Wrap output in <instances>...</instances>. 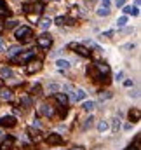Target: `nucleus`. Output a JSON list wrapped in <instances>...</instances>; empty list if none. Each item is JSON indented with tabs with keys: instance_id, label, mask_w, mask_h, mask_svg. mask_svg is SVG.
Here are the masks:
<instances>
[{
	"instance_id": "obj_36",
	"label": "nucleus",
	"mask_w": 141,
	"mask_h": 150,
	"mask_svg": "<svg viewBox=\"0 0 141 150\" xmlns=\"http://www.w3.org/2000/svg\"><path fill=\"white\" fill-rule=\"evenodd\" d=\"M33 127H35V129H40V127H42V126H40V120H33Z\"/></svg>"
},
{
	"instance_id": "obj_8",
	"label": "nucleus",
	"mask_w": 141,
	"mask_h": 150,
	"mask_svg": "<svg viewBox=\"0 0 141 150\" xmlns=\"http://www.w3.org/2000/svg\"><path fill=\"white\" fill-rule=\"evenodd\" d=\"M40 68H42V61H40V59H32V61H28L26 72H28V74H35Z\"/></svg>"
},
{
	"instance_id": "obj_2",
	"label": "nucleus",
	"mask_w": 141,
	"mask_h": 150,
	"mask_svg": "<svg viewBox=\"0 0 141 150\" xmlns=\"http://www.w3.org/2000/svg\"><path fill=\"white\" fill-rule=\"evenodd\" d=\"M44 11V2H33V4H25L23 5V12L28 16H38Z\"/></svg>"
},
{
	"instance_id": "obj_3",
	"label": "nucleus",
	"mask_w": 141,
	"mask_h": 150,
	"mask_svg": "<svg viewBox=\"0 0 141 150\" xmlns=\"http://www.w3.org/2000/svg\"><path fill=\"white\" fill-rule=\"evenodd\" d=\"M35 54L37 51H23V52H19V56L11 58V61H14V63H26V61H32L35 58Z\"/></svg>"
},
{
	"instance_id": "obj_29",
	"label": "nucleus",
	"mask_w": 141,
	"mask_h": 150,
	"mask_svg": "<svg viewBox=\"0 0 141 150\" xmlns=\"http://www.w3.org/2000/svg\"><path fill=\"white\" fill-rule=\"evenodd\" d=\"M125 25H127V16H120V18L117 19V26H118V28H124Z\"/></svg>"
},
{
	"instance_id": "obj_31",
	"label": "nucleus",
	"mask_w": 141,
	"mask_h": 150,
	"mask_svg": "<svg viewBox=\"0 0 141 150\" xmlns=\"http://www.w3.org/2000/svg\"><path fill=\"white\" fill-rule=\"evenodd\" d=\"M4 26H5L7 30H9V28H16V26H18V21H14V19H11V21H7V23H5Z\"/></svg>"
},
{
	"instance_id": "obj_6",
	"label": "nucleus",
	"mask_w": 141,
	"mask_h": 150,
	"mask_svg": "<svg viewBox=\"0 0 141 150\" xmlns=\"http://www.w3.org/2000/svg\"><path fill=\"white\" fill-rule=\"evenodd\" d=\"M18 124V120H16V117H12V115H4V117H0V126L2 127H14Z\"/></svg>"
},
{
	"instance_id": "obj_24",
	"label": "nucleus",
	"mask_w": 141,
	"mask_h": 150,
	"mask_svg": "<svg viewBox=\"0 0 141 150\" xmlns=\"http://www.w3.org/2000/svg\"><path fill=\"white\" fill-rule=\"evenodd\" d=\"M0 75H2V79H11L12 77V70L9 67H2L0 68Z\"/></svg>"
},
{
	"instance_id": "obj_13",
	"label": "nucleus",
	"mask_w": 141,
	"mask_h": 150,
	"mask_svg": "<svg viewBox=\"0 0 141 150\" xmlns=\"http://www.w3.org/2000/svg\"><path fill=\"white\" fill-rule=\"evenodd\" d=\"M54 96H56V101H58L61 107H66V105H68V96H66L65 93H56Z\"/></svg>"
},
{
	"instance_id": "obj_19",
	"label": "nucleus",
	"mask_w": 141,
	"mask_h": 150,
	"mask_svg": "<svg viewBox=\"0 0 141 150\" xmlns=\"http://www.w3.org/2000/svg\"><path fill=\"white\" fill-rule=\"evenodd\" d=\"M19 52H23V47H21V45H12V47L9 49V58H14V56L19 54Z\"/></svg>"
},
{
	"instance_id": "obj_17",
	"label": "nucleus",
	"mask_w": 141,
	"mask_h": 150,
	"mask_svg": "<svg viewBox=\"0 0 141 150\" xmlns=\"http://www.w3.org/2000/svg\"><path fill=\"white\" fill-rule=\"evenodd\" d=\"M56 67H58L59 70H68V68H70V61L61 58V59H58V61H56Z\"/></svg>"
},
{
	"instance_id": "obj_12",
	"label": "nucleus",
	"mask_w": 141,
	"mask_h": 150,
	"mask_svg": "<svg viewBox=\"0 0 141 150\" xmlns=\"http://www.w3.org/2000/svg\"><path fill=\"white\" fill-rule=\"evenodd\" d=\"M61 142H63V136L58 134V133H51V134L47 136V143H49V145H59Z\"/></svg>"
},
{
	"instance_id": "obj_14",
	"label": "nucleus",
	"mask_w": 141,
	"mask_h": 150,
	"mask_svg": "<svg viewBox=\"0 0 141 150\" xmlns=\"http://www.w3.org/2000/svg\"><path fill=\"white\" fill-rule=\"evenodd\" d=\"M26 133H28L30 140H33V142H38V140H40V131L35 129L33 126H32V127H28V131H26Z\"/></svg>"
},
{
	"instance_id": "obj_9",
	"label": "nucleus",
	"mask_w": 141,
	"mask_h": 150,
	"mask_svg": "<svg viewBox=\"0 0 141 150\" xmlns=\"http://www.w3.org/2000/svg\"><path fill=\"white\" fill-rule=\"evenodd\" d=\"M38 112L42 113V115H45V117H52L54 115V107L49 105V103H42L38 107Z\"/></svg>"
},
{
	"instance_id": "obj_1",
	"label": "nucleus",
	"mask_w": 141,
	"mask_h": 150,
	"mask_svg": "<svg viewBox=\"0 0 141 150\" xmlns=\"http://www.w3.org/2000/svg\"><path fill=\"white\" fill-rule=\"evenodd\" d=\"M14 37L18 38L21 44H26V42H30L32 37H33V30H32L30 26H19V28L16 30Z\"/></svg>"
},
{
	"instance_id": "obj_46",
	"label": "nucleus",
	"mask_w": 141,
	"mask_h": 150,
	"mask_svg": "<svg viewBox=\"0 0 141 150\" xmlns=\"http://www.w3.org/2000/svg\"><path fill=\"white\" fill-rule=\"evenodd\" d=\"M30 19H32V21H35V23H37V21H38V16H30Z\"/></svg>"
},
{
	"instance_id": "obj_33",
	"label": "nucleus",
	"mask_w": 141,
	"mask_h": 150,
	"mask_svg": "<svg viewBox=\"0 0 141 150\" xmlns=\"http://www.w3.org/2000/svg\"><path fill=\"white\" fill-rule=\"evenodd\" d=\"M92 120H94V119H92V115H91V117H87V119H85V122H84V129H87V127L92 124Z\"/></svg>"
},
{
	"instance_id": "obj_27",
	"label": "nucleus",
	"mask_w": 141,
	"mask_h": 150,
	"mask_svg": "<svg viewBox=\"0 0 141 150\" xmlns=\"http://www.w3.org/2000/svg\"><path fill=\"white\" fill-rule=\"evenodd\" d=\"M129 117H131L133 122H138V120H140V110H138V108L131 110V112H129Z\"/></svg>"
},
{
	"instance_id": "obj_20",
	"label": "nucleus",
	"mask_w": 141,
	"mask_h": 150,
	"mask_svg": "<svg viewBox=\"0 0 141 150\" xmlns=\"http://www.w3.org/2000/svg\"><path fill=\"white\" fill-rule=\"evenodd\" d=\"M94 107H96V103H94L92 100H87V101H84V105H82V108H84L85 112H92Z\"/></svg>"
},
{
	"instance_id": "obj_42",
	"label": "nucleus",
	"mask_w": 141,
	"mask_h": 150,
	"mask_svg": "<svg viewBox=\"0 0 141 150\" xmlns=\"http://www.w3.org/2000/svg\"><path fill=\"white\" fill-rule=\"evenodd\" d=\"M115 4H117V7H122V5H124V4H125V0H117V2H115Z\"/></svg>"
},
{
	"instance_id": "obj_11",
	"label": "nucleus",
	"mask_w": 141,
	"mask_h": 150,
	"mask_svg": "<svg viewBox=\"0 0 141 150\" xmlns=\"http://www.w3.org/2000/svg\"><path fill=\"white\" fill-rule=\"evenodd\" d=\"M85 96H87V93L84 91V89H77V91H73L71 93V101H82V100H85Z\"/></svg>"
},
{
	"instance_id": "obj_41",
	"label": "nucleus",
	"mask_w": 141,
	"mask_h": 150,
	"mask_svg": "<svg viewBox=\"0 0 141 150\" xmlns=\"http://www.w3.org/2000/svg\"><path fill=\"white\" fill-rule=\"evenodd\" d=\"M124 129H125V131H131V129H133V122H129V124H125V126H124Z\"/></svg>"
},
{
	"instance_id": "obj_39",
	"label": "nucleus",
	"mask_w": 141,
	"mask_h": 150,
	"mask_svg": "<svg viewBox=\"0 0 141 150\" xmlns=\"http://www.w3.org/2000/svg\"><path fill=\"white\" fill-rule=\"evenodd\" d=\"M122 49H134V44H133V42H131V44H125Z\"/></svg>"
},
{
	"instance_id": "obj_50",
	"label": "nucleus",
	"mask_w": 141,
	"mask_h": 150,
	"mask_svg": "<svg viewBox=\"0 0 141 150\" xmlns=\"http://www.w3.org/2000/svg\"><path fill=\"white\" fill-rule=\"evenodd\" d=\"M11 150H18V149H11Z\"/></svg>"
},
{
	"instance_id": "obj_34",
	"label": "nucleus",
	"mask_w": 141,
	"mask_h": 150,
	"mask_svg": "<svg viewBox=\"0 0 141 150\" xmlns=\"http://www.w3.org/2000/svg\"><path fill=\"white\" fill-rule=\"evenodd\" d=\"M129 96H131V98H140V91H131Z\"/></svg>"
},
{
	"instance_id": "obj_38",
	"label": "nucleus",
	"mask_w": 141,
	"mask_h": 150,
	"mask_svg": "<svg viewBox=\"0 0 141 150\" xmlns=\"http://www.w3.org/2000/svg\"><path fill=\"white\" fill-rule=\"evenodd\" d=\"M122 77H124V72H118V74H115V79H117V80H122Z\"/></svg>"
},
{
	"instance_id": "obj_37",
	"label": "nucleus",
	"mask_w": 141,
	"mask_h": 150,
	"mask_svg": "<svg viewBox=\"0 0 141 150\" xmlns=\"http://www.w3.org/2000/svg\"><path fill=\"white\" fill-rule=\"evenodd\" d=\"M113 33H115L113 30H108V32H105V33H103V37H111Z\"/></svg>"
},
{
	"instance_id": "obj_7",
	"label": "nucleus",
	"mask_w": 141,
	"mask_h": 150,
	"mask_svg": "<svg viewBox=\"0 0 141 150\" xmlns=\"http://www.w3.org/2000/svg\"><path fill=\"white\" fill-rule=\"evenodd\" d=\"M52 23H56V25H68V26H71V25L77 23V19H73V18H70V16H58L56 19H52Z\"/></svg>"
},
{
	"instance_id": "obj_18",
	"label": "nucleus",
	"mask_w": 141,
	"mask_h": 150,
	"mask_svg": "<svg viewBox=\"0 0 141 150\" xmlns=\"http://www.w3.org/2000/svg\"><path fill=\"white\" fill-rule=\"evenodd\" d=\"M38 25H40V28H42V30H49V28H51V25H52V19H51V18H44Z\"/></svg>"
},
{
	"instance_id": "obj_15",
	"label": "nucleus",
	"mask_w": 141,
	"mask_h": 150,
	"mask_svg": "<svg viewBox=\"0 0 141 150\" xmlns=\"http://www.w3.org/2000/svg\"><path fill=\"white\" fill-rule=\"evenodd\" d=\"M14 142H16V140H14V136L5 138V140H4V143H2V149H4V150H11L12 147H14Z\"/></svg>"
},
{
	"instance_id": "obj_48",
	"label": "nucleus",
	"mask_w": 141,
	"mask_h": 150,
	"mask_svg": "<svg viewBox=\"0 0 141 150\" xmlns=\"http://www.w3.org/2000/svg\"><path fill=\"white\" fill-rule=\"evenodd\" d=\"M0 136H2V129H0Z\"/></svg>"
},
{
	"instance_id": "obj_40",
	"label": "nucleus",
	"mask_w": 141,
	"mask_h": 150,
	"mask_svg": "<svg viewBox=\"0 0 141 150\" xmlns=\"http://www.w3.org/2000/svg\"><path fill=\"white\" fill-rule=\"evenodd\" d=\"M124 86H125V87H131V86H133V80H131V79H127V80L124 82Z\"/></svg>"
},
{
	"instance_id": "obj_30",
	"label": "nucleus",
	"mask_w": 141,
	"mask_h": 150,
	"mask_svg": "<svg viewBox=\"0 0 141 150\" xmlns=\"http://www.w3.org/2000/svg\"><path fill=\"white\" fill-rule=\"evenodd\" d=\"M99 18H105V16H108L110 14V9H105V7H101V9H98V12H96Z\"/></svg>"
},
{
	"instance_id": "obj_16",
	"label": "nucleus",
	"mask_w": 141,
	"mask_h": 150,
	"mask_svg": "<svg viewBox=\"0 0 141 150\" xmlns=\"http://www.w3.org/2000/svg\"><path fill=\"white\" fill-rule=\"evenodd\" d=\"M59 91H61V86L56 84V82H51V84L47 86V93H49V94H56V93H59Z\"/></svg>"
},
{
	"instance_id": "obj_21",
	"label": "nucleus",
	"mask_w": 141,
	"mask_h": 150,
	"mask_svg": "<svg viewBox=\"0 0 141 150\" xmlns=\"http://www.w3.org/2000/svg\"><path fill=\"white\" fill-rule=\"evenodd\" d=\"M120 127H122V124H120V119H111V131L113 133H118L120 131Z\"/></svg>"
},
{
	"instance_id": "obj_25",
	"label": "nucleus",
	"mask_w": 141,
	"mask_h": 150,
	"mask_svg": "<svg viewBox=\"0 0 141 150\" xmlns=\"http://www.w3.org/2000/svg\"><path fill=\"white\" fill-rule=\"evenodd\" d=\"M19 103H21L23 107H26V108H28V107H32V105H33V100H32L30 96H21Z\"/></svg>"
},
{
	"instance_id": "obj_5",
	"label": "nucleus",
	"mask_w": 141,
	"mask_h": 150,
	"mask_svg": "<svg viewBox=\"0 0 141 150\" xmlns=\"http://www.w3.org/2000/svg\"><path fill=\"white\" fill-rule=\"evenodd\" d=\"M68 47H70V49H75V52H77V54H80L82 58H91V51H89L87 47L80 45V44H75V42H71Z\"/></svg>"
},
{
	"instance_id": "obj_45",
	"label": "nucleus",
	"mask_w": 141,
	"mask_h": 150,
	"mask_svg": "<svg viewBox=\"0 0 141 150\" xmlns=\"http://www.w3.org/2000/svg\"><path fill=\"white\" fill-rule=\"evenodd\" d=\"M71 150H84V147H80V145H75Z\"/></svg>"
},
{
	"instance_id": "obj_35",
	"label": "nucleus",
	"mask_w": 141,
	"mask_h": 150,
	"mask_svg": "<svg viewBox=\"0 0 141 150\" xmlns=\"http://www.w3.org/2000/svg\"><path fill=\"white\" fill-rule=\"evenodd\" d=\"M101 4H103L105 9H110V0H101Z\"/></svg>"
},
{
	"instance_id": "obj_28",
	"label": "nucleus",
	"mask_w": 141,
	"mask_h": 150,
	"mask_svg": "<svg viewBox=\"0 0 141 150\" xmlns=\"http://www.w3.org/2000/svg\"><path fill=\"white\" fill-rule=\"evenodd\" d=\"M98 131H99V133H106V131H108V122H106V120H99Z\"/></svg>"
},
{
	"instance_id": "obj_44",
	"label": "nucleus",
	"mask_w": 141,
	"mask_h": 150,
	"mask_svg": "<svg viewBox=\"0 0 141 150\" xmlns=\"http://www.w3.org/2000/svg\"><path fill=\"white\" fill-rule=\"evenodd\" d=\"M125 150H140V147H134V145H131V147H127Z\"/></svg>"
},
{
	"instance_id": "obj_22",
	"label": "nucleus",
	"mask_w": 141,
	"mask_h": 150,
	"mask_svg": "<svg viewBox=\"0 0 141 150\" xmlns=\"http://www.w3.org/2000/svg\"><path fill=\"white\" fill-rule=\"evenodd\" d=\"M0 98L5 100V101L12 100V91H11V89H2V91H0Z\"/></svg>"
},
{
	"instance_id": "obj_43",
	"label": "nucleus",
	"mask_w": 141,
	"mask_h": 150,
	"mask_svg": "<svg viewBox=\"0 0 141 150\" xmlns=\"http://www.w3.org/2000/svg\"><path fill=\"white\" fill-rule=\"evenodd\" d=\"M2 51H5V45H4V40L0 38V52H2Z\"/></svg>"
},
{
	"instance_id": "obj_10",
	"label": "nucleus",
	"mask_w": 141,
	"mask_h": 150,
	"mask_svg": "<svg viewBox=\"0 0 141 150\" xmlns=\"http://www.w3.org/2000/svg\"><path fill=\"white\" fill-rule=\"evenodd\" d=\"M94 68H96V72L101 75L103 79H106V77H108V74H110V67H108V65H105V63H96V65H94ZM106 80H108V79H106Z\"/></svg>"
},
{
	"instance_id": "obj_49",
	"label": "nucleus",
	"mask_w": 141,
	"mask_h": 150,
	"mask_svg": "<svg viewBox=\"0 0 141 150\" xmlns=\"http://www.w3.org/2000/svg\"><path fill=\"white\" fill-rule=\"evenodd\" d=\"M51 2H58V0H51Z\"/></svg>"
},
{
	"instance_id": "obj_23",
	"label": "nucleus",
	"mask_w": 141,
	"mask_h": 150,
	"mask_svg": "<svg viewBox=\"0 0 141 150\" xmlns=\"http://www.w3.org/2000/svg\"><path fill=\"white\" fill-rule=\"evenodd\" d=\"M111 98H113V93L111 91H101L99 93V101H108Z\"/></svg>"
},
{
	"instance_id": "obj_32",
	"label": "nucleus",
	"mask_w": 141,
	"mask_h": 150,
	"mask_svg": "<svg viewBox=\"0 0 141 150\" xmlns=\"http://www.w3.org/2000/svg\"><path fill=\"white\" fill-rule=\"evenodd\" d=\"M40 89H42V87H40V84H35V86L32 87V94L38 96V94H40Z\"/></svg>"
},
{
	"instance_id": "obj_26",
	"label": "nucleus",
	"mask_w": 141,
	"mask_h": 150,
	"mask_svg": "<svg viewBox=\"0 0 141 150\" xmlns=\"http://www.w3.org/2000/svg\"><path fill=\"white\" fill-rule=\"evenodd\" d=\"M124 12H125V14H133V16H138V14H140V11H138L136 7H133V5H125V7H124Z\"/></svg>"
},
{
	"instance_id": "obj_4",
	"label": "nucleus",
	"mask_w": 141,
	"mask_h": 150,
	"mask_svg": "<svg viewBox=\"0 0 141 150\" xmlns=\"http://www.w3.org/2000/svg\"><path fill=\"white\" fill-rule=\"evenodd\" d=\"M37 45L42 47V49H49V47L52 45V35L47 33V32H44L42 35L37 37Z\"/></svg>"
},
{
	"instance_id": "obj_47",
	"label": "nucleus",
	"mask_w": 141,
	"mask_h": 150,
	"mask_svg": "<svg viewBox=\"0 0 141 150\" xmlns=\"http://www.w3.org/2000/svg\"><path fill=\"white\" fill-rule=\"evenodd\" d=\"M4 28H5V26H4V23H2V21H0V33H2V32H4Z\"/></svg>"
}]
</instances>
